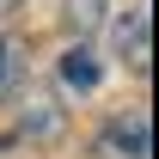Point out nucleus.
I'll return each instance as SVG.
<instances>
[{"label": "nucleus", "instance_id": "423d86ee", "mask_svg": "<svg viewBox=\"0 0 159 159\" xmlns=\"http://www.w3.org/2000/svg\"><path fill=\"white\" fill-rule=\"evenodd\" d=\"M19 74H25V55H19V43L12 37H0V98L19 86Z\"/></svg>", "mask_w": 159, "mask_h": 159}, {"label": "nucleus", "instance_id": "f03ea898", "mask_svg": "<svg viewBox=\"0 0 159 159\" xmlns=\"http://www.w3.org/2000/svg\"><path fill=\"white\" fill-rule=\"evenodd\" d=\"M19 135L25 141H55L61 135V110H55L49 92H31V98L19 104Z\"/></svg>", "mask_w": 159, "mask_h": 159}, {"label": "nucleus", "instance_id": "39448f33", "mask_svg": "<svg viewBox=\"0 0 159 159\" xmlns=\"http://www.w3.org/2000/svg\"><path fill=\"white\" fill-rule=\"evenodd\" d=\"M104 6H110V0H67V25L86 37V31H98V25H104Z\"/></svg>", "mask_w": 159, "mask_h": 159}, {"label": "nucleus", "instance_id": "f257e3e1", "mask_svg": "<svg viewBox=\"0 0 159 159\" xmlns=\"http://www.w3.org/2000/svg\"><path fill=\"white\" fill-rule=\"evenodd\" d=\"M147 147H153L147 116H116V122L98 135V153H110V159H147Z\"/></svg>", "mask_w": 159, "mask_h": 159}, {"label": "nucleus", "instance_id": "20e7f679", "mask_svg": "<svg viewBox=\"0 0 159 159\" xmlns=\"http://www.w3.org/2000/svg\"><path fill=\"white\" fill-rule=\"evenodd\" d=\"M61 80H67V86H80V92H92V86H98V61H92V49H86V43H74V49L61 55Z\"/></svg>", "mask_w": 159, "mask_h": 159}, {"label": "nucleus", "instance_id": "7ed1b4c3", "mask_svg": "<svg viewBox=\"0 0 159 159\" xmlns=\"http://www.w3.org/2000/svg\"><path fill=\"white\" fill-rule=\"evenodd\" d=\"M122 61H129L135 74L153 67V49H147V12H129V25H122Z\"/></svg>", "mask_w": 159, "mask_h": 159}, {"label": "nucleus", "instance_id": "0eeeda50", "mask_svg": "<svg viewBox=\"0 0 159 159\" xmlns=\"http://www.w3.org/2000/svg\"><path fill=\"white\" fill-rule=\"evenodd\" d=\"M19 6H25V0H0V12H19Z\"/></svg>", "mask_w": 159, "mask_h": 159}]
</instances>
